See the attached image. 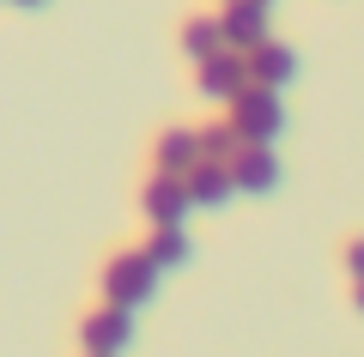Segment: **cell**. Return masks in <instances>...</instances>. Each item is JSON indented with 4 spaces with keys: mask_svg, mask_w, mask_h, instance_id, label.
Wrapping results in <instances>:
<instances>
[{
    "mask_svg": "<svg viewBox=\"0 0 364 357\" xmlns=\"http://www.w3.org/2000/svg\"><path fill=\"white\" fill-rule=\"evenodd\" d=\"M352 285H358V291H352V303H358V315H364V279H352Z\"/></svg>",
    "mask_w": 364,
    "mask_h": 357,
    "instance_id": "obj_15",
    "label": "cell"
},
{
    "mask_svg": "<svg viewBox=\"0 0 364 357\" xmlns=\"http://www.w3.org/2000/svg\"><path fill=\"white\" fill-rule=\"evenodd\" d=\"M182 188H188V206H195V212H225V206L237 200L231 170H225L219 158H195V164H188V176H182Z\"/></svg>",
    "mask_w": 364,
    "mask_h": 357,
    "instance_id": "obj_8",
    "label": "cell"
},
{
    "mask_svg": "<svg viewBox=\"0 0 364 357\" xmlns=\"http://www.w3.org/2000/svg\"><path fill=\"white\" fill-rule=\"evenodd\" d=\"M85 357H97V351H85Z\"/></svg>",
    "mask_w": 364,
    "mask_h": 357,
    "instance_id": "obj_17",
    "label": "cell"
},
{
    "mask_svg": "<svg viewBox=\"0 0 364 357\" xmlns=\"http://www.w3.org/2000/svg\"><path fill=\"white\" fill-rule=\"evenodd\" d=\"M195 85H200V97H213V103H231L237 91L249 85V67H243V55H237V49H213V55H200V61H195Z\"/></svg>",
    "mask_w": 364,
    "mask_h": 357,
    "instance_id": "obj_6",
    "label": "cell"
},
{
    "mask_svg": "<svg viewBox=\"0 0 364 357\" xmlns=\"http://www.w3.org/2000/svg\"><path fill=\"white\" fill-rule=\"evenodd\" d=\"M225 170H231V188L237 194H273L279 176H286V164H279L273 145H237V152L225 158Z\"/></svg>",
    "mask_w": 364,
    "mask_h": 357,
    "instance_id": "obj_4",
    "label": "cell"
},
{
    "mask_svg": "<svg viewBox=\"0 0 364 357\" xmlns=\"http://www.w3.org/2000/svg\"><path fill=\"white\" fill-rule=\"evenodd\" d=\"M243 67H249V79H255V85H273V91H286L291 79H298V49H291V43H255V49L243 55Z\"/></svg>",
    "mask_w": 364,
    "mask_h": 357,
    "instance_id": "obj_9",
    "label": "cell"
},
{
    "mask_svg": "<svg viewBox=\"0 0 364 357\" xmlns=\"http://www.w3.org/2000/svg\"><path fill=\"white\" fill-rule=\"evenodd\" d=\"M195 152L200 158H231L237 152V133H231V121H207V128H195Z\"/></svg>",
    "mask_w": 364,
    "mask_h": 357,
    "instance_id": "obj_12",
    "label": "cell"
},
{
    "mask_svg": "<svg viewBox=\"0 0 364 357\" xmlns=\"http://www.w3.org/2000/svg\"><path fill=\"white\" fill-rule=\"evenodd\" d=\"M188 188H182V176H164V170H152L140 188V218L146 224H188Z\"/></svg>",
    "mask_w": 364,
    "mask_h": 357,
    "instance_id": "obj_5",
    "label": "cell"
},
{
    "mask_svg": "<svg viewBox=\"0 0 364 357\" xmlns=\"http://www.w3.org/2000/svg\"><path fill=\"white\" fill-rule=\"evenodd\" d=\"M18 6H43V0H18Z\"/></svg>",
    "mask_w": 364,
    "mask_h": 357,
    "instance_id": "obj_16",
    "label": "cell"
},
{
    "mask_svg": "<svg viewBox=\"0 0 364 357\" xmlns=\"http://www.w3.org/2000/svg\"><path fill=\"white\" fill-rule=\"evenodd\" d=\"M79 345L97 357H122L134 345V309H116V303H97L85 321H79Z\"/></svg>",
    "mask_w": 364,
    "mask_h": 357,
    "instance_id": "obj_3",
    "label": "cell"
},
{
    "mask_svg": "<svg viewBox=\"0 0 364 357\" xmlns=\"http://www.w3.org/2000/svg\"><path fill=\"white\" fill-rule=\"evenodd\" d=\"M140 255L152 260L158 273L188 267V260H195V236H188V224H152V236L140 243Z\"/></svg>",
    "mask_w": 364,
    "mask_h": 357,
    "instance_id": "obj_10",
    "label": "cell"
},
{
    "mask_svg": "<svg viewBox=\"0 0 364 357\" xmlns=\"http://www.w3.org/2000/svg\"><path fill=\"white\" fill-rule=\"evenodd\" d=\"M225 121H231L237 145H273L279 133H286V97H279L273 85H255V79H249V85L231 97V115H225Z\"/></svg>",
    "mask_w": 364,
    "mask_h": 357,
    "instance_id": "obj_1",
    "label": "cell"
},
{
    "mask_svg": "<svg viewBox=\"0 0 364 357\" xmlns=\"http://www.w3.org/2000/svg\"><path fill=\"white\" fill-rule=\"evenodd\" d=\"M213 49H225V43H219V25H213V18H188V25H182V55L200 61V55H213Z\"/></svg>",
    "mask_w": 364,
    "mask_h": 357,
    "instance_id": "obj_13",
    "label": "cell"
},
{
    "mask_svg": "<svg viewBox=\"0 0 364 357\" xmlns=\"http://www.w3.org/2000/svg\"><path fill=\"white\" fill-rule=\"evenodd\" d=\"M340 260H346V273H352V279H364V236H352V243L340 248Z\"/></svg>",
    "mask_w": 364,
    "mask_h": 357,
    "instance_id": "obj_14",
    "label": "cell"
},
{
    "mask_svg": "<svg viewBox=\"0 0 364 357\" xmlns=\"http://www.w3.org/2000/svg\"><path fill=\"white\" fill-rule=\"evenodd\" d=\"M97 291H104V303L134 309V315H140V309L158 297V267L140 255V248H122V255L104 260V273H97Z\"/></svg>",
    "mask_w": 364,
    "mask_h": 357,
    "instance_id": "obj_2",
    "label": "cell"
},
{
    "mask_svg": "<svg viewBox=\"0 0 364 357\" xmlns=\"http://www.w3.org/2000/svg\"><path fill=\"white\" fill-rule=\"evenodd\" d=\"M219 25V43L237 55H249L255 43H267V6L261 0H225V13L213 18Z\"/></svg>",
    "mask_w": 364,
    "mask_h": 357,
    "instance_id": "obj_7",
    "label": "cell"
},
{
    "mask_svg": "<svg viewBox=\"0 0 364 357\" xmlns=\"http://www.w3.org/2000/svg\"><path fill=\"white\" fill-rule=\"evenodd\" d=\"M195 128H164L152 140V170H164V176H188V164H195Z\"/></svg>",
    "mask_w": 364,
    "mask_h": 357,
    "instance_id": "obj_11",
    "label": "cell"
}]
</instances>
